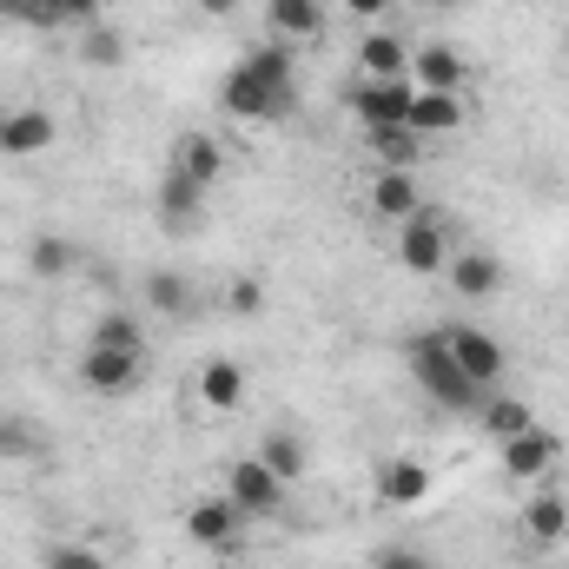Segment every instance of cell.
Masks as SVG:
<instances>
[{
    "instance_id": "10",
    "label": "cell",
    "mask_w": 569,
    "mask_h": 569,
    "mask_svg": "<svg viewBox=\"0 0 569 569\" xmlns=\"http://www.w3.org/2000/svg\"><path fill=\"white\" fill-rule=\"evenodd\" d=\"M239 503L232 497H199L192 510H186V537L199 543V550H226V543H239Z\"/></svg>"
},
{
    "instance_id": "7",
    "label": "cell",
    "mask_w": 569,
    "mask_h": 569,
    "mask_svg": "<svg viewBox=\"0 0 569 569\" xmlns=\"http://www.w3.org/2000/svg\"><path fill=\"white\" fill-rule=\"evenodd\" d=\"M80 385H87L93 398H133V391L146 385V358L140 351H100V345H87Z\"/></svg>"
},
{
    "instance_id": "11",
    "label": "cell",
    "mask_w": 569,
    "mask_h": 569,
    "mask_svg": "<svg viewBox=\"0 0 569 569\" xmlns=\"http://www.w3.org/2000/svg\"><path fill=\"white\" fill-rule=\"evenodd\" d=\"M199 219H206V186H192L186 172L166 166V179H159V226L166 232H192Z\"/></svg>"
},
{
    "instance_id": "16",
    "label": "cell",
    "mask_w": 569,
    "mask_h": 569,
    "mask_svg": "<svg viewBox=\"0 0 569 569\" xmlns=\"http://www.w3.org/2000/svg\"><path fill=\"white\" fill-rule=\"evenodd\" d=\"M563 537H569V497L537 490V497L523 503V543H530V550H557Z\"/></svg>"
},
{
    "instance_id": "12",
    "label": "cell",
    "mask_w": 569,
    "mask_h": 569,
    "mask_svg": "<svg viewBox=\"0 0 569 569\" xmlns=\"http://www.w3.org/2000/svg\"><path fill=\"white\" fill-rule=\"evenodd\" d=\"M470 80V67H463V53L457 47H443V40H430L411 53V87H425V93H457Z\"/></svg>"
},
{
    "instance_id": "34",
    "label": "cell",
    "mask_w": 569,
    "mask_h": 569,
    "mask_svg": "<svg viewBox=\"0 0 569 569\" xmlns=\"http://www.w3.org/2000/svg\"><path fill=\"white\" fill-rule=\"evenodd\" d=\"M345 13H351V20H385L391 0H345Z\"/></svg>"
},
{
    "instance_id": "5",
    "label": "cell",
    "mask_w": 569,
    "mask_h": 569,
    "mask_svg": "<svg viewBox=\"0 0 569 569\" xmlns=\"http://www.w3.org/2000/svg\"><path fill=\"white\" fill-rule=\"evenodd\" d=\"M443 259H450V226H443V212H411L405 226H398V266L405 272H443Z\"/></svg>"
},
{
    "instance_id": "3",
    "label": "cell",
    "mask_w": 569,
    "mask_h": 569,
    "mask_svg": "<svg viewBox=\"0 0 569 569\" xmlns=\"http://www.w3.org/2000/svg\"><path fill=\"white\" fill-rule=\"evenodd\" d=\"M443 345H450V358L463 365V378L477 385V391H490V385H503V371H510V358H503V345L483 331V325H443Z\"/></svg>"
},
{
    "instance_id": "9",
    "label": "cell",
    "mask_w": 569,
    "mask_h": 569,
    "mask_svg": "<svg viewBox=\"0 0 569 569\" xmlns=\"http://www.w3.org/2000/svg\"><path fill=\"white\" fill-rule=\"evenodd\" d=\"M53 140H60V127H53L47 107H7L0 113V152L7 159H33V152H47Z\"/></svg>"
},
{
    "instance_id": "33",
    "label": "cell",
    "mask_w": 569,
    "mask_h": 569,
    "mask_svg": "<svg viewBox=\"0 0 569 569\" xmlns=\"http://www.w3.org/2000/svg\"><path fill=\"white\" fill-rule=\"evenodd\" d=\"M232 311H239V318L266 311V284H259V279H239V284H232Z\"/></svg>"
},
{
    "instance_id": "38",
    "label": "cell",
    "mask_w": 569,
    "mask_h": 569,
    "mask_svg": "<svg viewBox=\"0 0 569 569\" xmlns=\"http://www.w3.org/2000/svg\"><path fill=\"white\" fill-rule=\"evenodd\" d=\"M0 13H7V0H0Z\"/></svg>"
},
{
    "instance_id": "31",
    "label": "cell",
    "mask_w": 569,
    "mask_h": 569,
    "mask_svg": "<svg viewBox=\"0 0 569 569\" xmlns=\"http://www.w3.org/2000/svg\"><path fill=\"white\" fill-rule=\"evenodd\" d=\"M7 20H27V27H60V13H53V0H7Z\"/></svg>"
},
{
    "instance_id": "17",
    "label": "cell",
    "mask_w": 569,
    "mask_h": 569,
    "mask_svg": "<svg viewBox=\"0 0 569 569\" xmlns=\"http://www.w3.org/2000/svg\"><path fill=\"white\" fill-rule=\"evenodd\" d=\"M358 73H365V80H411V47L378 27V33L358 40Z\"/></svg>"
},
{
    "instance_id": "13",
    "label": "cell",
    "mask_w": 569,
    "mask_h": 569,
    "mask_svg": "<svg viewBox=\"0 0 569 569\" xmlns=\"http://www.w3.org/2000/svg\"><path fill=\"white\" fill-rule=\"evenodd\" d=\"M172 172H186L192 186L212 192V186L226 179V146L212 140V133H179V140H172Z\"/></svg>"
},
{
    "instance_id": "30",
    "label": "cell",
    "mask_w": 569,
    "mask_h": 569,
    "mask_svg": "<svg viewBox=\"0 0 569 569\" xmlns=\"http://www.w3.org/2000/svg\"><path fill=\"white\" fill-rule=\"evenodd\" d=\"M47 569H113V563L87 543H60V550H47Z\"/></svg>"
},
{
    "instance_id": "8",
    "label": "cell",
    "mask_w": 569,
    "mask_h": 569,
    "mask_svg": "<svg viewBox=\"0 0 569 569\" xmlns=\"http://www.w3.org/2000/svg\"><path fill=\"white\" fill-rule=\"evenodd\" d=\"M226 497L239 503V517H279L284 503V483L259 463V457H239L232 470H226Z\"/></svg>"
},
{
    "instance_id": "6",
    "label": "cell",
    "mask_w": 569,
    "mask_h": 569,
    "mask_svg": "<svg viewBox=\"0 0 569 569\" xmlns=\"http://www.w3.org/2000/svg\"><path fill=\"white\" fill-rule=\"evenodd\" d=\"M411 80H358L351 87V113H358V127L365 133H391V127H405L411 120Z\"/></svg>"
},
{
    "instance_id": "27",
    "label": "cell",
    "mask_w": 569,
    "mask_h": 569,
    "mask_svg": "<svg viewBox=\"0 0 569 569\" xmlns=\"http://www.w3.org/2000/svg\"><path fill=\"white\" fill-rule=\"evenodd\" d=\"M365 146L378 152V166H398V172H411V166H418V152H425V140H418L411 127H391V133H365Z\"/></svg>"
},
{
    "instance_id": "19",
    "label": "cell",
    "mask_w": 569,
    "mask_h": 569,
    "mask_svg": "<svg viewBox=\"0 0 569 569\" xmlns=\"http://www.w3.org/2000/svg\"><path fill=\"white\" fill-rule=\"evenodd\" d=\"M266 20H272V33H279L284 47L291 40H318L325 33V0H266Z\"/></svg>"
},
{
    "instance_id": "29",
    "label": "cell",
    "mask_w": 569,
    "mask_h": 569,
    "mask_svg": "<svg viewBox=\"0 0 569 569\" xmlns=\"http://www.w3.org/2000/svg\"><path fill=\"white\" fill-rule=\"evenodd\" d=\"M40 457V430L20 425V418H7L0 425V463H33Z\"/></svg>"
},
{
    "instance_id": "25",
    "label": "cell",
    "mask_w": 569,
    "mask_h": 569,
    "mask_svg": "<svg viewBox=\"0 0 569 569\" xmlns=\"http://www.w3.org/2000/svg\"><path fill=\"white\" fill-rule=\"evenodd\" d=\"M252 457H259V463H266V470L279 477L284 490H291V483L305 477V443H298V437H284V430H272V437H266V443H259Z\"/></svg>"
},
{
    "instance_id": "22",
    "label": "cell",
    "mask_w": 569,
    "mask_h": 569,
    "mask_svg": "<svg viewBox=\"0 0 569 569\" xmlns=\"http://www.w3.org/2000/svg\"><path fill=\"white\" fill-rule=\"evenodd\" d=\"M73 266H80V246L67 232H33V246H27V272L33 279H67Z\"/></svg>"
},
{
    "instance_id": "1",
    "label": "cell",
    "mask_w": 569,
    "mask_h": 569,
    "mask_svg": "<svg viewBox=\"0 0 569 569\" xmlns=\"http://www.w3.org/2000/svg\"><path fill=\"white\" fill-rule=\"evenodd\" d=\"M219 100H226V113H239V120H279L284 107H291V47H284V40L252 47V53L226 73Z\"/></svg>"
},
{
    "instance_id": "15",
    "label": "cell",
    "mask_w": 569,
    "mask_h": 569,
    "mask_svg": "<svg viewBox=\"0 0 569 569\" xmlns=\"http://www.w3.org/2000/svg\"><path fill=\"white\" fill-rule=\"evenodd\" d=\"M199 405L219 411V418L239 411V405H246V365H239V358H206V365H199Z\"/></svg>"
},
{
    "instance_id": "18",
    "label": "cell",
    "mask_w": 569,
    "mask_h": 569,
    "mask_svg": "<svg viewBox=\"0 0 569 569\" xmlns=\"http://www.w3.org/2000/svg\"><path fill=\"white\" fill-rule=\"evenodd\" d=\"M371 212H378V219H391V226H405L411 212H425L418 179H411V172H398V166H378V179H371Z\"/></svg>"
},
{
    "instance_id": "26",
    "label": "cell",
    "mask_w": 569,
    "mask_h": 569,
    "mask_svg": "<svg viewBox=\"0 0 569 569\" xmlns=\"http://www.w3.org/2000/svg\"><path fill=\"white\" fill-rule=\"evenodd\" d=\"M146 305L166 311V318H186V311H192V279H179V272H146Z\"/></svg>"
},
{
    "instance_id": "4",
    "label": "cell",
    "mask_w": 569,
    "mask_h": 569,
    "mask_svg": "<svg viewBox=\"0 0 569 569\" xmlns=\"http://www.w3.org/2000/svg\"><path fill=\"white\" fill-rule=\"evenodd\" d=\"M497 457H503V477H510V483H543V477L557 470V457H563V437L543 430V425H530V430H517V437H503Z\"/></svg>"
},
{
    "instance_id": "37",
    "label": "cell",
    "mask_w": 569,
    "mask_h": 569,
    "mask_svg": "<svg viewBox=\"0 0 569 569\" xmlns=\"http://www.w3.org/2000/svg\"><path fill=\"white\" fill-rule=\"evenodd\" d=\"M437 7H463V0H437Z\"/></svg>"
},
{
    "instance_id": "36",
    "label": "cell",
    "mask_w": 569,
    "mask_h": 569,
    "mask_svg": "<svg viewBox=\"0 0 569 569\" xmlns=\"http://www.w3.org/2000/svg\"><path fill=\"white\" fill-rule=\"evenodd\" d=\"M192 7H199V13H212V20H226V13H232L239 0H192Z\"/></svg>"
},
{
    "instance_id": "32",
    "label": "cell",
    "mask_w": 569,
    "mask_h": 569,
    "mask_svg": "<svg viewBox=\"0 0 569 569\" xmlns=\"http://www.w3.org/2000/svg\"><path fill=\"white\" fill-rule=\"evenodd\" d=\"M53 13H60V27H93L107 13V0H53Z\"/></svg>"
},
{
    "instance_id": "35",
    "label": "cell",
    "mask_w": 569,
    "mask_h": 569,
    "mask_svg": "<svg viewBox=\"0 0 569 569\" xmlns=\"http://www.w3.org/2000/svg\"><path fill=\"white\" fill-rule=\"evenodd\" d=\"M378 569H430V563L418 557V550H385V557H378Z\"/></svg>"
},
{
    "instance_id": "14",
    "label": "cell",
    "mask_w": 569,
    "mask_h": 569,
    "mask_svg": "<svg viewBox=\"0 0 569 569\" xmlns=\"http://www.w3.org/2000/svg\"><path fill=\"white\" fill-rule=\"evenodd\" d=\"M443 284H450L457 298H497V291H503V266H497L490 252H450V259H443Z\"/></svg>"
},
{
    "instance_id": "2",
    "label": "cell",
    "mask_w": 569,
    "mask_h": 569,
    "mask_svg": "<svg viewBox=\"0 0 569 569\" xmlns=\"http://www.w3.org/2000/svg\"><path fill=\"white\" fill-rule=\"evenodd\" d=\"M405 358H411V378H418V391H425L430 405H443V411H483V391L463 378V365L450 358L443 331H418L405 345Z\"/></svg>"
},
{
    "instance_id": "23",
    "label": "cell",
    "mask_w": 569,
    "mask_h": 569,
    "mask_svg": "<svg viewBox=\"0 0 569 569\" xmlns=\"http://www.w3.org/2000/svg\"><path fill=\"white\" fill-rule=\"evenodd\" d=\"M87 345H100V351H146V325L133 311H100L93 331H87Z\"/></svg>"
},
{
    "instance_id": "21",
    "label": "cell",
    "mask_w": 569,
    "mask_h": 569,
    "mask_svg": "<svg viewBox=\"0 0 569 569\" xmlns=\"http://www.w3.org/2000/svg\"><path fill=\"white\" fill-rule=\"evenodd\" d=\"M378 497L398 503V510H418V503L430 497V470L418 463V457H391L385 477H378Z\"/></svg>"
},
{
    "instance_id": "20",
    "label": "cell",
    "mask_w": 569,
    "mask_h": 569,
    "mask_svg": "<svg viewBox=\"0 0 569 569\" xmlns=\"http://www.w3.org/2000/svg\"><path fill=\"white\" fill-rule=\"evenodd\" d=\"M405 127H411L418 140L457 133V127H463V100H457V93H425V87H418V93H411V120H405Z\"/></svg>"
},
{
    "instance_id": "28",
    "label": "cell",
    "mask_w": 569,
    "mask_h": 569,
    "mask_svg": "<svg viewBox=\"0 0 569 569\" xmlns=\"http://www.w3.org/2000/svg\"><path fill=\"white\" fill-rule=\"evenodd\" d=\"M477 418H483V430H490L497 443H503V437H517V430H530V425H537V418H530V405H517V398H490V405H483Z\"/></svg>"
},
{
    "instance_id": "24",
    "label": "cell",
    "mask_w": 569,
    "mask_h": 569,
    "mask_svg": "<svg viewBox=\"0 0 569 569\" xmlns=\"http://www.w3.org/2000/svg\"><path fill=\"white\" fill-rule=\"evenodd\" d=\"M80 60L87 67H127V33L120 27H107V20H93V27H80Z\"/></svg>"
}]
</instances>
